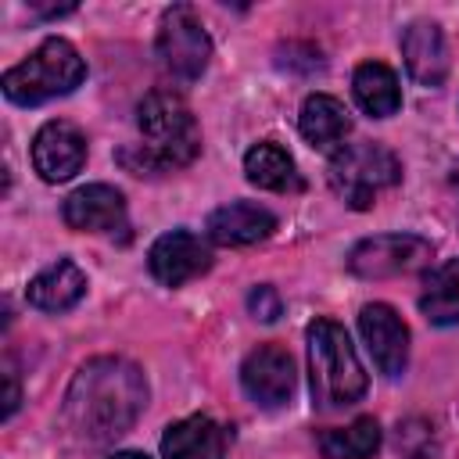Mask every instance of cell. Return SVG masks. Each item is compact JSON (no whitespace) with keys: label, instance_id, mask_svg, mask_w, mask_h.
Instances as JSON below:
<instances>
[{"label":"cell","instance_id":"obj_1","mask_svg":"<svg viewBox=\"0 0 459 459\" xmlns=\"http://www.w3.org/2000/svg\"><path fill=\"white\" fill-rule=\"evenodd\" d=\"M147 405V380L140 366L118 355H100L79 366L65 394V427L86 445L122 437Z\"/></svg>","mask_w":459,"mask_h":459},{"label":"cell","instance_id":"obj_2","mask_svg":"<svg viewBox=\"0 0 459 459\" xmlns=\"http://www.w3.org/2000/svg\"><path fill=\"white\" fill-rule=\"evenodd\" d=\"M308 341V384H312V405L319 412L355 405L366 394V369L344 333L333 319H316L305 330Z\"/></svg>","mask_w":459,"mask_h":459},{"label":"cell","instance_id":"obj_3","mask_svg":"<svg viewBox=\"0 0 459 459\" xmlns=\"http://www.w3.org/2000/svg\"><path fill=\"white\" fill-rule=\"evenodd\" d=\"M82 79H86V61L79 57V50L68 39L50 36L22 65L4 72V97L32 108V104L72 93Z\"/></svg>","mask_w":459,"mask_h":459},{"label":"cell","instance_id":"obj_4","mask_svg":"<svg viewBox=\"0 0 459 459\" xmlns=\"http://www.w3.org/2000/svg\"><path fill=\"white\" fill-rule=\"evenodd\" d=\"M140 136H143V154L161 165V169H176V165H190L201 151V133L197 122L186 108V100L172 90H151L140 100Z\"/></svg>","mask_w":459,"mask_h":459},{"label":"cell","instance_id":"obj_5","mask_svg":"<svg viewBox=\"0 0 459 459\" xmlns=\"http://www.w3.org/2000/svg\"><path fill=\"white\" fill-rule=\"evenodd\" d=\"M398 176H402L398 158H394L387 147L369 143V140H362V143H344V147L330 158V165H326V179H330L333 194H337L348 208H359V212L369 208L380 190L394 186Z\"/></svg>","mask_w":459,"mask_h":459},{"label":"cell","instance_id":"obj_6","mask_svg":"<svg viewBox=\"0 0 459 459\" xmlns=\"http://www.w3.org/2000/svg\"><path fill=\"white\" fill-rule=\"evenodd\" d=\"M158 57H161V68L169 75H176L179 82H194L208 68L212 39H208L201 18L194 14V7L176 4V7H169L161 14V25H158Z\"/></svg>","mask_w":459,"mask_h":459},{"label":"cell","instance_id":"obj_7","mask_svg":"<svg viewBox=\"0 0 459 459\" xmlns=\"http://www.w3.org/2000/svg\"><path fill=\"white\" fill-rule=\"evenodd\" d=\"M430 244L423 237L412 233H380V237H366L351 247L348 255V269L362 280H387V276H402V273H416L430 262Z\"/></svg>","mask_w":459,"mask_h":459},{"label":"cell","instance_id":"obj_8","mask_svg":"<svg viewBox=\"0 0 459 459\" xmlns=\"http://www.w3.org/2000/svg\"><path fill=\"white\" fill-rule=\"evenodd\" d=\"M240 384H244L247 398L262 409L287 405L294 394V384H298L290 351L280 344H258L240 366Z\"/></svg>","mask_w":459,"mask_h":459},{"label":"cell","instance_id":"obj_9","mask_svg":"<svg viewBox=\"0 0 459 459\" xmlns=\"http://www.w3.org/2000/svg\"><path fill=\"white\" fill-rule=\"evenodd\" d=\"M147 265H151V276L165 287H179L201 273H208L212 265V251L208 244L190 233V230H172V233H161L151 251H147Z\"/></svg>","mask_w":459,"mask_h":459},{"label":"cell","instance_id":"obj_10","mask_svg":"<svg viewBox=\"0 0 459 459\" xmlns=\"http://www.w3.org/2000/svg\"><path fill=\"white\" fill-rule=\"evenodd\" d=\"M359 330H362V341L377 362V369L384 377H398L405 373V362H409V326L402 323V316L384 305V301H373L359 312Z\"/></svg>","mask_w":459,"mask_h":459},{"label":"cell","instance_id":"obj_11","mask_svg":"<svg viewBox=\"0 0 459 459\" xmlns=\"http://www.w3.org/2000/svg\"><path fill=\"white\" fill-rule=\"evenodd\" d=\"M86 165V136L72 122H47L32 140V169L47 183H65Z\"/></svg>","mask_w":459,"mask_h":459},{"label":"cell","instance_id":"obj_12","mask_svg":"<svg viewBox=\"0 0 459 459\" xmlns=\"http://www.w3.org/2000/svg\"><path fill=\"white\" fill-rule=\"evenodd\" d=\"M61 215L79 233H115L126 226V197L108 183H90L65 197Z\"/></svg>","mask_w":459,"mask_h":459},{"label":"cell","instance_id":"obj_13","mask_svg":"<svg viewBox=\"0 0 459 459\" xmlns=\"http://www.w3.org/2000/svg\"><path fill=\"white\" fill-rule=\"evenodd\" d=\"M273 230H276V215L262 204H251V201H233V204H222L208 215V237L222 247L258 244V240L273 237Z\"/></svg>","mask_w":459,"mask_h":459},{"label":"cell","instance_id":"obj_14","mask_svg":"<svg viewBox=\"0 0 459 459\" xmlns=\"http://www.w3.org/2000/svg\"><path fill=\"white\" fill-rule=\"evenodd\" d=\"M402 57L420 86H441L448 75V47L434 22H412L402 32Z\"/></svg>","mask_w":459,"mask_h":459},{"label":"cell","instance_id":"obj_15","mask_svg":"<svg viewBox=\"0 0 459 459\" xmlns=\"http://www.w3.org/2000/svg\"><path fill=\"white\" fill-rule=\"evenodd\" d=\"M298 129L301 136L319 147V151H341L344 147V136L351 133V118H348V108L330 97V93H312L305 97L301 104V115H298Z\"/></svg>","mask_w":459,"mask_h":459},{"label":"cell","instance_id":"obj_16","mask_svg":"<svg viewBox=\"0 0 459 459\" xmlns=\"http://www.w3.org/2000/svg\"><path fill=\"white\" fill-rule=\"evenodd\" d=\"M165 459H226V434L212 416H186L161 437Z\"/></svg>","mask_w":459,"mask_h":459},{"label":"cell","instance_id":"obj_17","mask_svg":"<svg viewBox=\"0 0 459 459\" xmlns=\"http://www.w3.org/2000/svg\"><path fill=\"white\" fill-rule=\"evenodd\" d=\"M25 294H29V305H36L39 312H65L86 294V273L75 262L57 258L39 276H32Z\"/></svg>","mask_w":459,"mask_h":459},{"label":"cell","instance_id":"obj_18","mask_svg":"<svg viewBox=\"0 0 459 459\" xmlns=\"http://www.w3.org/2000/svg\"><path fill=\"white\" fill-rule=\"evenodd\" d=\"M351 93H355V104L373 118H387L402 108L398 75L384 61H362L351 75Z\"/></svg>","mask_w":459,"mask_h":459},{"label":"cell","instance_id":"obj_19","mask_svg":"<svg viewBox=\"0 0 459 459\" xmlns=\"http://www.w3.org/2000/svg\"><path fill=\"white\" fill-rule=\"evenodd\" d=\"M244 172H247V179H251L255 186H262V190H276V194H283V190H301V176H298L294 158H290L280 143H273V140H262V143H255V147L244 154Z\"/></svg>","mask_w":459,"mask_h":459},{"label":"cell","instance_id":"obj_20","mask_svg":"<svg viewBox=\"0 0 459 459\" xmlns=\"http://www.w3.org/2000/svg\"><path fill=\"white\" fill-rule=\"evenodd\" d=\"M420 312L434 323V326H452L459 323V258L437 265L420 294Z\"/></svg>","mask_w":459,"mask_h":459},{"label":"cell","instance_id":"obj_21","mask_svg":"<svg viewBox=\"0 0 459 459\" xmlns=\"http://www.w3.org/2000/svg\"><path fill=\"white\" fill-rule=\"evenodd\" d=\"M380 448V423L373 416H359L348 427H333L319 434V452L326 459H373Z\"/></svg>","mask_w":459,"mask_h":459},{"label":"cell","instance_id":"obj_22","mask_svg":"<svg viewBox=\"0 0 459 459\" xmlns=\"http://www.w3.org/2000/svg\"><path fill=\"white\" fill-rule=\"evenodd\" d=\"M247 308L255 312V319H262V323H273L276 316H280V298H276V290L273 287H255L251 290V298H247Z\"/></svg>","mask_w":459,"mask_h":459},{"label":"cell","instance_id":"obj_23","mask_svg":"<svg viewBox=\"0 0 459 459\" xmlns=\"http://www.w3.org/2000/svg\"><path fill=\"white\" fill-rule=\"evenodd\" d=\"M111 459H147V455L143 452H115Z\"/></svg>","mask_w":459,"mask_h":459},{"label":"cell","instance_id":"obj_24","mask_svg":"<svg viewBox=\"0 0 459 459\" xmlns=\"http://www.w3.org/2000/svg\"><path fill=\"white\" fill-rule=\"evenodd\" d=\"M452 183H455V186H459V165H455V172H452Z\"/></svg>","mask_w":459,"mask_h":459}]
</instances>
